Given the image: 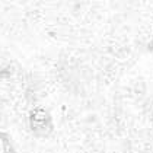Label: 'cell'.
<instances>
[{
  "mask_svg": "<svg viewBox=\"0 0 153 153\" xmlns=\"http://www.w3.org/2000/svg\"><path fill=\"white\" fill-rule=\"evenodd\" d=\"M0 153H16L13 139L4 131H0Z\"/></svg>",
  "mask_w": 153,
  "mask_h": 153,
  "instance_id": "2",
  "label": "cell"
},
{
  "mask_svg": "<svg viewBox=\"0 0 153 153\" xmlns=\"http://www.w3.org/2000/svg\"><path fill=\"white\" fill-rule=\"evenodd\" d=\"M28 126H29L31 133L35 137L47 139L54 131V120H53V115L50 114V111H47L42 106H36L29 112Z\"/></svg>",
  "mask_w": 153,
  "mask_h": 153,
  "instance_id": "1",
  "label": "cell"
}]
</instances>
